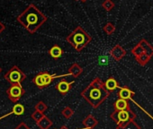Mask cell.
I'll list each match as a JSON object with an SVG mask.
<instances>
[{
    "label": "cell",
    "instance_id": "obj_4",
    "mask_svg": "<svg viewBox=\"0 0 153 129\" xmlns=\"http://www.w3.org/2000/svg\"><path fill=\"white\" fill-rule=\"evenodd\" d=\"M70 75L68 73L66 75H51L48 72H40L33 79V83L39 88V89H44L48 87L55 79L58 78H62L65 76Z\"/></svg>",
    "mask_w": 153,
    "mask_h": 129
},
{
    "label": "cell",
    "instance_id": "obj_14",
    "mask_svg": "<svg viewBox=\"0 0 153 129\" xmlns=\"http://www.w3.org/2000/svg\"><path fill=\"white\" fill-rule=\"evenodd\" d=\"M114 110H117V111H121V110H127L130 108V106H129V103L127 100H122V99H119L117 100L115 102H114Z\"/></svg>",
    "mask_w": 153,
    "mask_h": 129
},
{
    "label": "cell",
    "instance_id": "obj_12",
    "mask_svg": "<svg viewBox=\"0 0 153 129\" xmlns=\"http://www.w3.org/2000/svg\"><path fill=\"white\" fill-rule=\"evenodd\" d=\"M49 54H50V56H51L53 59L57 60V59H59V58L62 56L63 50L61 49V48H60L59 46L54 45L53 47H51V48H50Z\"/></svg>",
    "mask_w": 153,
    "mask_h": 129
},
{
    "label": "cell",
    "instance_id": "obj_8",
    "mask_svg": "<svg viewBox=\"0 0 153 129\" xmlns=\"http://www.w3.org/2000/svg\"><path fill=\"white\" fill-rule=\"evenodd\" d=\"M74 83H75L74 81L68 83V82H67L65 79H62L61 81H59V82L56 84L55 89H56L61 95H65V94H67V93L71 90L72 85L74 84Z\"/></svg>",
    "mask_w": 153,
    "mask_h": 129
},
{
    "label": "cell",
    "instance_id": "obj_22",
    "mask_svg": "<svg viewBox=\"0 0 153 129\" xmlns=\"http://www.w3.org/2000/svg\"><path fill=\"white\" fill-rule=\"evenodd\" d=\"M102 7H104V9L107 12L111 11L114 9V3L113 2V0H105V1L102 3Z\"/></svg>",
    "mask_w": 153,
    "mask_h": 129
},
{
    "label": "cell",
    "instance_id": "obj_11",
    "mask_svg": "<svg viewBox=\"0 0 153 129\" xmlns=\"http://www.w3.org/2000/svg\"><path fill=\"white\" fill-rule=\"evenodd\" d=\"M82 72H83V69L78 63H74L68 68V74L72 75L74 78H78L79 76H80Z\"/></svg>",
    "mask_w": 153,
    "mask_h": 129
},
{
    "label": "cell",
    "instance_id": "obj_17",
    "mask_svg": "<svg viewBox=\"0 0 153 129\" xmlns=\"http://www.w3.org/2000/svg\"><path fill=\"white\" fill-rule=\"evenodd\" d=\"M37 125L40 129H49L52 125V121L46 116H44L40 121H38Z\"/></svg>",
    "mask_w": 153,
    "mask_h": 129
},
{
    "label": "cell",
    "instance_id": "obj_15",
    "mask_svg": "<svg viewBox=\"0 0 153 129\" xmlns=\"http://www.w3.org/2000/svg\"><path fill=\"white\" fill-rule=\"evenodd\" d=\"M104 84H105V89H106L109 92L114 91V90L118 87V83H117V81H116L114 77H109V78L104 83Z\"/></svg>",
    "mask_w": 153,
    "mask_h": 129
},
{
    "label": "cell",
    "instance_id": "obj_28",
    "mask_svg": "<svg viewBox=\"0 0 153 129\" xmlns=\"http://www.w3.org/2000/svg\"><path fill=\"white\" fill-rule=\"evenodd\" d=\"M6 30V26H5V24L0 21V34H1L4 31Z\"/></svg>",
    "mask_w": 153,
    "mask_h": 129
},
{
    "label": "cell",
    "instance_id": "obj_6",
    "mask_svg": "<svg viewBox=\"0 0 153 129\" xmlns=\"http://www.w3.org/2000/svg\"><path fill=\"white\" fill-rule=\"evenodd\" d=\"M110 117L114 122H116L117 125H119V124H122V123H124V122L134 120V118L136 117V115H135L134 112H132L129 108L127 110H121V111L114 110L111 114Z\"/></svg>",
    "mask_w": 153,
    "mask_h": 129
},
{
    "label": "cell",
    "instance_id": "obj_20",
    "mask_svg": "<svg viewBox=\"0 0 153 129\" xmlns=\"http://www.w3.org/2000/svg\"><path fill=\"white\" fill-rule=\"evenodd\" d=\"M135 58H136V61H137L140 64H141V66H145V64L150 60V57H149L148 55H146L145 53L142 54V55H140V56H138V57H135Z\"/></svg>",
    "mask_w": 153,
    "mask_h": 129
},
{
    "label": "cell",
    "instance_id": "obj_25",
    "mask_svg": "<svg viewBox=\"0 0 153 129\" xmlns=\"http://www.w3.org/2000/svg\"><path fill=\"white\" fill-rule=\"evenodd\" d=\"M45 115H44V113H42V112H40V111H38V110H35L32 115H31V117L37 123L38 121H40L43 117H44Z\"/></svg>",
    "mask_w": 153,
    "mask_h": 129
},
{
    "label": "cell",
    "instance_id": "obj_5",
    "mask_svg": "<svg viewBox=\"0 0 153 129\" xmlns=\"http://www.w3.org/2000/svg\"><path fill=\"white\" fill-rule=\"evenodd\" d=\"M5 79L11 84H21L26 79V75L17 66H14L6 73Z\"/></svg>",
    "mask_w": 153,
    "mask_h": 129
},
{
    "label": "cell",
    "instance_id": "obj_13",
    "mask_svg": "<svg viewBox=\"0 0 153 129\" xmlns=\"http://www.w3.org/2000/svg\"><path fill=\"white\" fill-rule=\"evenodd\" d=\"M133 95H134V92H131V91L129 88H127V87H123V88H121V90H120L119 92H118L119 99L125 100L131 99Z\"/></svg>",
    "mask_w": 153,
    "mask_h": 129
},
{
    "label": "cell",
    "instance_id": "obj_30",
    "mask_svg": "<svg viewBox=\"0 0 153 129\" xmlns=\"http://www.w3.org/2000/svg\"><path fill=\"white\" fill-rule=\"evenodd\" d=\"M79 1H81L82 3H85V2H87V1H88V0H79Z\"/></svg>",
    "mask_w": 153,
    "mask_h": 129
},
{
    "label": "cell",
    "instance_id": "obj_32",
    "mask_svg": "<svg viewBox=\"0 0 153 129\" xmlns=\"http://www.w3.org/2000/svg\"><path fill=\"white\" fill-rule=\"evenodd\" d=\"M76 1H79V0H76Z\"/></svg>",
    "mask_w": 153,
    "mask_h": 129
},
{
    "label": "cell",
    "instance_id": "obj_10",
    "mask_svg": "<svg viewBox=\"0 0 153 129\" xmlns=\"http://www.w3.org/2000/svg\"><path fill=\"white\" fill-rule=\"evenodd\" d=\"M83 125L85 126V129H93L95 128L97 124L98 121L97 120V118H95L92 115H88L84 120H83Z\"/></svg>",
    "mask_w": 153,
    "mask_h": 129
},
{
    "label": "cell",
    "instance_id": "obj_16",
    "mask_svg": "<svg viewBox=\"0 0 153 129\" xmlns=\"http://www.w3.org/2000/svg\"><path fill=\"white\" fill-rule=\"evenodd\" d=\"M116 129H140V128L137 123L131 120V121H128V122H124V123L117 125Z\"/></svg>",
    "mask_w": 153,
    "mask_h": 129
},
{
    "label": "cell",
    "instance_id": "obj_21",
    "mask_svg": "<svg viewBox=\"0 0 153 129\" xmlns=\"http://www.w3.org/2000/svg\"><path fill=\"white\" fill-rule=\"evenodd\" d=\"M131 53H132V55H134L135 57H138V56H140V55L144 54V49H143V48L138 43V44L131 49Z\"/></svg>",
    "mask_w": 153,
    "mask_h": 129
},
{
    "label": "cell",
    "instance_id": "obj_29",
    "mask_svg": "<svg viewBox=\"0 0 153 129\" xmlns=\"http://www.w3.org/2000/svg\"><path fill=\"white\" fill-rule=\"evenodd\" d=\"M59 129H68V128L67 126H65V125H63V126H61V127H60Z\"/></svg>",
    "mask_w": 153,
    "mask_h": 129
},
{
    "label": "cell",
    "instance_id": "obj_24",
    "mask_svg": "<svg viewBox=\"0 0 153 129\" xmlns=\"http://www.w3.org/2000/svg\"><path fill=\"white\" fill-rule=\"evenodd\" d=\"M61 114H62V116H63L65 118L68 119V118H70V117L74 115V111H73L69 107H66V108H64L62 109Z\"/></svg>",
    "mask_w": 153,
    "mask_h": 129
},
{
    "label": "cell",
    "instance_id": "obj_31",
    "mask_svg": "<svg viewBox=\"0 0 153 129\" xmlns=\"http://www.w3.org/2000/svg\"><path fill=\"white\" fill-rule=\"evenodd\" d=\"M1 72H2V68H1V67H0V73H1Z\"/></svg>",
    "mask_w": 153,
    "mask_h": 129
},
{
    "label": "cell",
    "instance_id": "obj_3",
    "mask_svg": "<svg viewBox=\"0 0 153 129\" xmlns=\"http://www.w3.org/2000/svg\"><path fill=\"white\" fill-rule=\"evenodd\" d=\"M66 40L76 51L80 52L91 42L92 38L81 26H78L68 36H67Z\"/></svg>",
    "mask_w": 153,
    "mask_h": 129
},
{
    "label": "cell",
    "instance_id": "obj_7",
    "mask_svg": "<svg viewBox=\"0 0 153 129\" xmlns=\"http://www.w3.org/2000/svg\"><path fill=\"white\" fill-rule=\"evenodd\" d=\"M25 91L21 84H11L7 90V94L12 102H17L25 94Z\"/></svg>",
    "mask_w": 153,
    "mask_h": 129
},
{
    "label": "cell",
    "instance_id": "obj_2",
    "mask_svg": "<svg viewBox=\"0 0 153 129\" xmlns=\"http://www.w3.org/2000/svg\"><path fill=\"white\" fill-rule=\"evenodd\" d=\"M80 94L87 102L94 108H97L107 99L110 92L105 89L103 81L99 77H97L81 92Z\"/></svg>",
    "mask_w": 153,
    "mask_h": 129
},
{
    "label": "cell",
    "instance_id": "obj_26",
    "mask_svg": "<svg viewBox=\"0 0 153 129\" xmlns=\"http://www.w3.org/2000/svg\"><path fill=\"white\" fill-rule=\"evenodd\" d=\"M48 109L47 105L43 102V101H39L36 105H35V110H38L40 112L44 113V111H46Z\"/></svg>",
    "mask_w": 153,
    "mask_h": 129
},
{
    "label": "cell",
    "instance_id": "obj_9",
    "mask_svg": "<svg viewBox=\"0 0 153 129\" xmlns=\"http://www.w3.org/2000/svg\"><path fill=\"white\" fill-rule=\"evenodd\" d=\"M110 54L112 56V57L115 60V61H120L122 58H123L126 55V51L125 49L120 46V45H115L110 51Z\"/></svg>",
    "mask_w": 153,
    "mask_h": 129
},
{
    "label": "cell",
    "instance_id": "obj_19",
    "mask_svg": "<svg viewBox=\"0 0 153 129\" xmlns=\"http://www.w3.org/2000/svg\"><path fill=\"white\" fill-rule=\"evenodd\" d=\"M24 112H25V107H24L22 104L17 103V104H16V105L13 107V110H12L10 113L5 115L4 117H0V119H2V118H4L5 117H7V116H9V115H12V114H16V115H17V116H21V115L24 114Z\"/></svg>",
    "mask_w": 153,
    "mask_h": 129
},
{
    "label": "cell",
    "instance_id": "obj_27",
    "mask_svg": "<svg viewBox=\"0 0 153 129\" xmlns=\"http://www.w3.org/2000/svg\"><path fill=\"white\" fill-rule=\"evenodd\" d=\"M15 129H31L25 123H24V122H22V123H20Z\"/></svg>",
    "mask_w": 153,
    "mask_h": 129
},
{
    "label": "cell",
    "instance_id": "obj_23",
    "mask_svg": "<svg viewBox=\"0 0 153 129\" xmlns=\"http://www.w3.org/2000/svg\"><path fill=\"white\" fill-rule=\"evenodd\" d=\"M103 29H104L105 32L106 34H108V35L113 34V33L114 32V31H115V27H114V25L112 23H107L104 26Z\"/></svg>",
    "mask_w": 153,
    "mask_h": 129
},
{
    "label": "cell",
    "instance_id": "obj_18",
    "mask_svg": "<svg viewBox=\"0 0 153 129\" xmlns=\"http://www.w3.org/2000/svg\"><path fill=\"white\" fill-rule=\"evenodd\" d=\"M139 44L143 48L144 53H145L146 55H148L149 57H151V56H153V47H152L149 43H148L147 40H141L139 42Z\"/></svg>",
    "mask_w": 153,
    "mask_h": 129
},
{
    "label": "cell",
    "instance_id": "obj_1",
    "mask_svg": "<svg viewBox=\"0 0 153 129\" xmlns=\"http://www.w3.org/2000/svg\"><path fill=\"white\" fill-rule=\"evenodd\" d=\"M16 20L28 32L33 34L47 22L48 18L35 5L30 4L25 10L17 16Z\"/></svg>",
    "mask_w": 153,
    "mask_h": 129
}]
</instances>
